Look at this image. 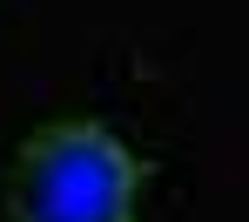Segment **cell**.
<instances>
[{"mask_svg":"<svg viewBox=\"0 0 249 222\" xmlns=\"http://www.w3.org/2000/svg\"><path fill=\"white\" fill-rule=\"evenodd\" d=\"M148 162H135L122 141L94 121L41 128L14 162V222H135V182Z\"/></svg>","mask_w":249,"mask_h":222,"instance_id":"1","label":"cell"}]
</instances>
